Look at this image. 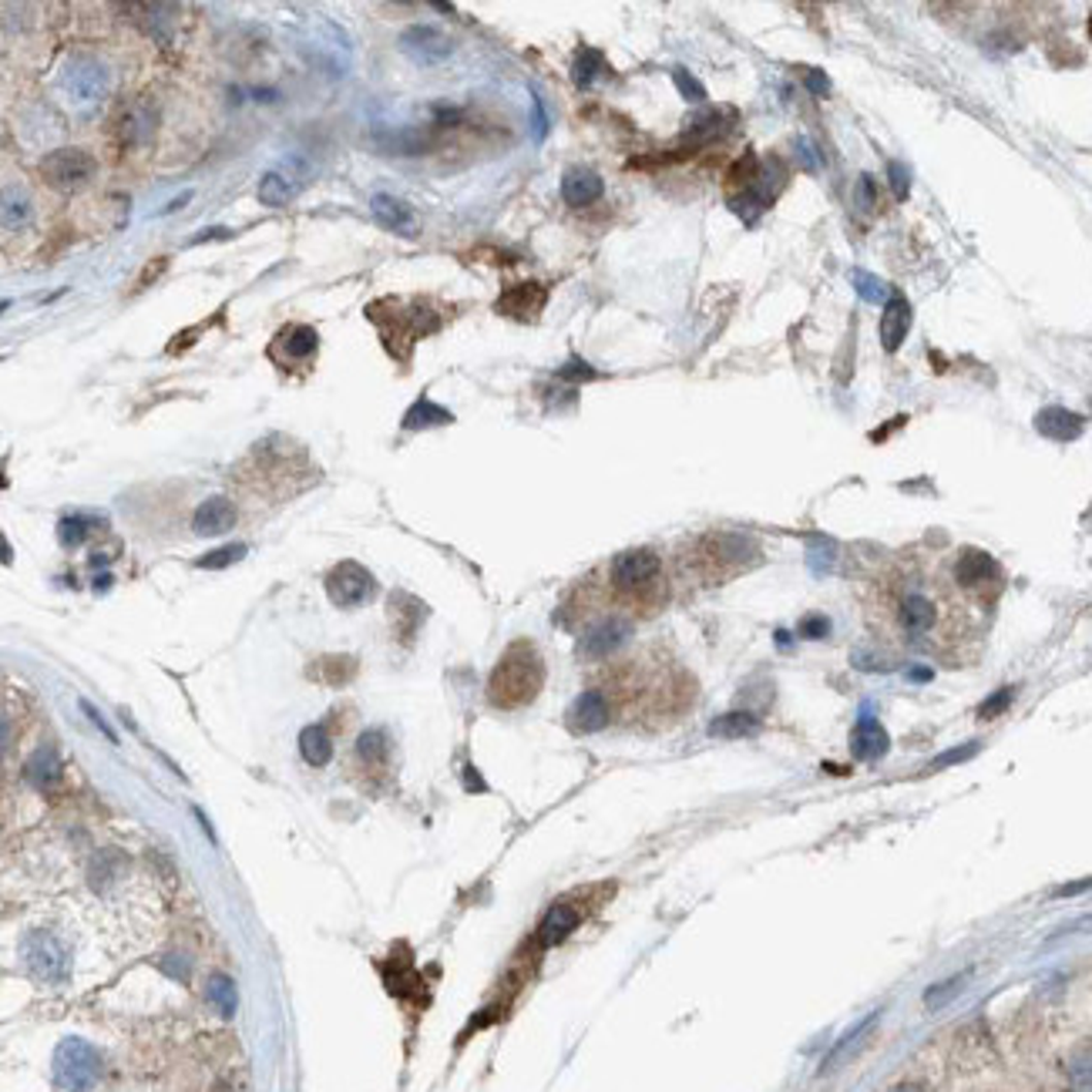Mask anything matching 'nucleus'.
Here are the masks:
<instances>
[{
	"instance_id": "1",
	"label": "nucleus",
	"mask_w": 1092,
	"mask_h": 1092,
	"mask_svg": "<svg viewBox=\"0 0 1092 1092\" xmlns=\"http://www.w3.org/2000/svg\"><path fill=\"white\" fill-rule=\"evenodd\" d=\"M545 682V663L528 639L511 642L488 679V700L502 709L528 706Z\"/></svg>"
},
{
	"instance_id": "2",
	"label": "nucleus",
	"mask_w": 1092,
	"mask_h": 1092,
	"mask_svg": "<svg viewBox=\"0 0 1092 1092\" xmlns=\"http://www.w3.org/2000/svg\"><path fill=\"white\" fill-rule=\"evenodd\" d=\"M101 1056L95 1046H88L85 1038H64L55 1052V1086L61 1092H91L101 1083Z\"/></svg>"
},
{
	"instance_id": "3",
	"label": "nucleus",
	"mask_w": 1092,
	"mask_h": 1092,
	"mask_svg": "<svg viewBox=\"0 0 1092 1092\" xmlns=\"http://www.w3.org/2000/svg\"><path fill=\"white\" fill-rule=\"evenodd\" d=\"M37 172H41V179L47 182L51 189L82 192L88 182L95 179L98 162H95V155L85 152V149H55V152H47L41 159Z\"/></svg>"
},
{
	"instance_id": "4",
	"label": "nucleus",
	"mask_w": 1092,
	"mask_h": 1092,
	"mask_svg": "<svg viewBox=\"0 0 1092 1092\" xmlns=\"http://www.w3.org/2000/svg\"><path fill=\"white\" fill-rule=\"evenodd\" d=\"M660 572H663V561L652 548H633V551H622V555L612 561L609 582L618 596L639 599V596H646L649 588H655Z\"/></svg>"
},
{
	"instance_id": "5",
	"label": "nucleus",
	"mask_w": 1092,
	"mask_h": 1092,
	"mask_svg": "<svg viewBox=\"0 0 1092 1092\" xmlns=\"http://www.w3.org/2000/svg\"><path fill=\"white\" fill-rule=\"evenodd\" d=\"M21 958L24 965H28V971L44 985H58L68 978V968H71V958H68V949L61 944V938H55L51 931H34L24 938L21 944Z\"/></svg>"
},
{
	"instance_id": "6",
	"label": "nucleus",
	"mask_w": 1092,
	"mask_h": 1092,
	"mask_svg": "<svg viewBox=\"0 0 1092 1092\" xmlns=\"http://www.w3.org/2000/svg\"><path fill=\"white\" fill-rule=\"evenodd\" d=\"M757 545L749 542V538L743 535H733V532H716V535H706L700 542V561L709 565L716 575H733L746 569V565L757 561Z\"/></svg>"
},
{
	"instance_id": "7",
	"label": "nucleus",
	"mask_w": 1092,
	"mask_h": 1092,
	"mask_svg": "<svg viewBox=\"0 0 1092 1092\" xmlns=\"http://www.w3.org/2000/svg\"><path fill=\"white\" fill-rule=\"evenodd\" d=\"M374 575L363 569L360 561H340L326 575V596L336 605V609H357L366 599L374 596Z\"/></svg>"
},
{
	"instance_id": "8",
	"label": "nucleus",
	"mask_w": 1092,
	"mask_h": 1092,
	"mask_svg": "<svg viewBox=\"0 0 1092 1092\" xmlns=\"http://www.w3.org/2000/svg\"><path fill=\"white\" fill-rule=\"evenodd\" d=\"M955 585L962 591H998L1002 585V569L992 555L978 548H965L955 561Z\"/></svg>"
},
{
	"instance_id": "9",
	"label": "nucleus",
	"mask_w": 1092,
	"mask_h": 1092,
	"mask_svg": "<svg viewBox=\"0 0 1092 1092\" xmlns=\"http://www.w3.org/2000/svg\"><path fill=\"white\" fill-rule=\"evenodd\" d=\"M400 51L414 64H420V68H433V64L451 58V41L438 28H430V24H411L400 34Z\"/></svg>"
},
{
	"instance_id": "10",
	"label": "nucleus",
	"mask_w": 1092,
	"mask_h": 1092,
	"mask_svg": "<svg viewBox=\"0 0 1092 1092\" xmlns=\"http://www.w3.org/2000/svg\"><path fill=\"white\" fill-rule=\"evenodd\" d=\"M629 636H633V622L629 618H618V615H609L602 618V622H596L588 629V633L582 636V642H578V652L585 655V660H605V655H612L615 649H622Z\"/></svg>"
},
{
	"instance_id": "11",
	"label": "nucleus",
	"mask_w": 1092,
	"mask_h": 1092,
	"mask_svg": "<svg viewBox=\"0 0 1092 1092\" xmlns=\"http://www.w3.org/2000/svg\"><path fill=\"white\" fill-rule=\"evenodd\" d=\"M374 144L387 155H424L438 144V131L433 128H417V125H404V128H380L374 131Z\"/></svg>"
},
{
	"instance_id": "12",
	"label": "nucleus",
	"mask_w": 1092,
	"mask_h": 1092,
	"mask_svg": "<svg viewBox=\"0 0 1092 1092\" xmlns=\"http://www.w3.org/2000/svg\"><path fill=\"white\" fill-rule=\"evenodd\" d=\"M371 216H374V222L380 229H387L393 235H407V239H414V235L420 232L414 208L407 205L404 199H397V195H390V192H377L374 195V199H371Z\"/></svg>"
},
{
	"instance_id": "13",
	"label": "nucleus",
	"mask_w": 1092,
	"mask_h": 1092,
	"mask_svg": "<svg viewBox=\"0 0 1092 1092\" xmlns=\"http://www.w3.org/2000/svg\"><path fill=\"white\" fill-rule=\"evenodd\" d=\"M280 350H283V357H280L283 366L286 363H307V360L317 357L320 333L313 330V326H307V323H289V326H283L280 333H276L272 347H269V357H272V353H280Z\"/></svg>"
},
{
	"instance_id": "14",
	"label": "nucleus",
	"mask_w": 1092,
	"mask_h": 1092,
	"mask_svg": "<svg viewBox=\"0 0 1092 1092\" xmlns=\"http://www.w3.org/2000/svg\"><path fill=\"white\" fill-rule=\"evenodd\" d=\"M612 719V703L602 689H585L569 709V727L575 733H599L609 727Z\"/></svg>"
},
{
	"instance_id": "15",
	"label": "nucleus",
	"mask_w": 1092,
	"mask_h": 1092,
	"mask_svg": "<svg viewBox=\"0 0 1092 1092\" xmlns=\"http://www.w3.org/2000/svg\"><path fill=\"white\" fill-rule=\"evenodd\" d=\"M545 302H548V289L542 283H518L497 296V313L515 320H535L545 310Z\"/></svg>"
},
{
	"instance_id": "16",
	"label": "nucleus",
	"mask_w": 1092,
	"mask_h": 1092,
	"mask_svg": "<svg viewBox=\"0 0 1092 1092\" xmlns=\"http://www.w3.org/2000/svg\"><path fill=\"white\" fill-rule=\"evenodd\" d=\"M235 524V508L229 497H205V502L195 508V518H192V528L195 535L202 538H216V535H226L229 528Z\"/></svg>"
},
{
	"instance_id": "17",
	"label": "nucleus",
	"mask_w": 1092,
	"mask_h": 1092,
	"mask_svg": "<svg viewBox=\"0 0 1092 1092\" xmlns=\"http://www.w3.org/2000/svg\"><path fill=\"white\" fill-rule=\"evenodd\" d=\"M602 192H605L602 179L591 172V168L575 165V168H569V172L561 175V199L569 202L572 208H585L591 202H599Z\"/></svg>"
},
{
	"instance_id": "18",
	"label": "nucleus",
	"mask_w": 1092,
	"mask_h": 1092,
	"mask_svg": "<svg viewBox=\"0 0 1092 1092\" xmlns=\"http://www.w3.org/2000/svg\"><path fill=\"white\" fill-rule=\"evenodd\" d=\"M1083 427H1086V420L1072 411H1065V407H1046V411L1035 414V430L1042 433V438L1059 441V444L1075 441L1079 433H1083Z\"/></svg>"
},
{
	"instance_id": "19",
	"label": "nucleus",
	"mask_w": 1092,
	"mask_h": 1092,
	"mask_svg": "<svg viewBox=\"0 0 1092 1092\" xmlns=\"http://www.w3.org/2000/svg\"><path fill=\"white\" fill-rule=\"evenodd\" d=\"M907 330H911V307H907V299L901 293H894L885 302V317H880V347L894 353L904 344Z\"/></svg>"
},
{
	"instance_id": "20",
	"label": "nucleus",
	"mask_w": 1092,
	"mask_h": 1092,
	"mask_svg": "<svg viewBox=\"0 0 1092 1092\" xmlns=\"http://www.w3.org/2000/svg\"><path fill=\"white\" fill-rule=\"evenodd\" d=\"M578 921H582V911H578L575 904H569V901L551 904V911L545 914L542 928H538V944H542V949H551V944L565 941L578 928Z\"/></svg>"
},
{
	"instance_id": "21",
	"label": "nucleus",
	"mask_w": 1092,
	"mask_h": 1092,
	"mask_svg": "<svg viewBox=\"0 0 1092 1092\" xmlns=\"http://www.w3.org/2000/svg\"><path fill=\"white\" fill-rule=\"evenodd\" d=\"M68 88L77 101H98V98H104V91H108V74H104L101 64L77 61L68 71Z\"/></svg>"
},
{
	"instance_id": "22",
	"label": "nucleus",
	"mask_w": 1092,
	"mask_h": 1092,
	"mask_svg": "<svg viewBox=\"0 0 1092 1092\" xmlns=\"http://www.w3.org/2000/svg\"><path fill=\"white\" fill-rule=\"evenodd\" d=\"M850 749L858 760H877L888 753V733L874 716H864L850 733Z\"/></svg>"
},
{
	"instance_id": "23",
	"label": "nucleus",
	"mask_w": 1092,
	"mask_h": 1092,
	"mask_svg": "<svg viewBox=\"0 0 1092 1092\" xmlns=\"http://www.w3.org/2000/svg\"><path fill=\"white\" fill-rule=\"evenodd\" d=\"M24 776H28L34 786H41V791H51V786L61 780V757H58V749H55V746H41V749H37V753H34L28 763H24Z\"/></svg>"
},
{
	"instance_id": "24",
	"label": "nucleus",
	"mask_w": 1092,
	"mask_h": 1092,
	"mask_svg": "<svg viewBox=\"0 0 1092 1092\" xmlns=\"http://www.w3.org/2000/svg\"><path fill=\"white\" fill-rule=\"evenodd\" d=\"M454 424V414L447 407L433 404L430 397H420L411 404V411L404 414V430H427V427H444Z\"/></svg>"
},
{
	"instance_id": "25",
	"label": "nucleus",
	"mask_w": 1092,
	"mask_h": 1092,
	"mask_svg": "<svg viewBox=\"0 0 1092 1092\" xmlns=\"http://www.w3.org/2000/svg\"><path fill=\"white\" fill-rule=\"evenodd\" d=\"M757 733H760V719L753 713H743V709L722 713L709 722V736H716V740H743V736H757Z\"/></svg>"
},
{
	"instance_id": "26",
	"label": "nucleus",
	"mask_w": 1092,
	"mask_h": 1092,
	"mask_svg": "<svg viewBox=\"0 0 1092 1092\" xmlns=\"http://www.w3.org/2000/svg\"><path fill=\"white\" fill-rule=\"evenodd\" d=\"M256 199L266 208H286L289 202L296 199V186L283 172H266L259 179V186H256Z\"/></svg>"
},
{
	"instance_id": "27",
	"label": "nucleus",
	"mask_w": 1092,
	"mask_h": 1092,
	"mask_svg": "<svg viewBox=\"0 0 1092 1092\" xmlns=\"http://www.w3.org/2000/svg\"><path fill=\"white\" fill-rule=\"evenodd\" d=\"M155 118H152V108L149 104H131V108L122 115V125H118V131H122V141L125 144H149L152 131H155Z\"/></svg>"
},
{
	"instance_id": "28",
	"label": "nucleus",
	"mask_w": 1092,
	"mask_h": 1092,
	"mask_svg": "<svg viewBox=\"0 0 1092 1092\" xmlns=\"http://www.w3.org/2000/svg\"><path fill=\"white\" fill-rule=\"evenodd\" d=\"M299 753L310 767H326L333 760V740L323 727H307L299 733Z\"/></svg>"
},
{
	"instance_id": "29",
	"label": "nucleus",
	"mask_w": 1092,
	"mask_h": 1092,
	"mask_svg": "<svg viewBox=\"0 0 1092 1092\" xmlns=\"http://www.w3.org/2000/svg\"><path fill=\"white\" fill-rule=\"evenodd\" d=\"M874 1025H877V1011H874V1016H867L861 1025H854V1029L844 1035V1038H840V1042L831 1049V1056H827L824 1059V1065H821V1072H834L837 1069V1065H844L847 1059H850V1052L854 1049H858L861 1042H864V1038H867V1032H871L874 1029Z\"/></svg>"
},
{
	"instance_id": "30",
	"label": "nucleus",
	"mask_w": 1092,
	"mask_h": 1092,
	"mask_svg": "<svg viewBox=\"0 0 1092 1092\" xmlns=\"http://www.w3.org/2000/svg\"><path fill=\"white\" fill-rule=\"evenodd\" d=\"M390 615H393V622H397V629H400V639L411 642L414 633H417V625L424 622V605H420L414 596H393L390 599Z\"/></svg>"
},
{
	"instance_id": "31",
	"label": "nucleus",
	"mask_w": 1092,
	"mask_h": 1092,
	"mask_svg": "<svg viewBox=\"0 0 1092 1092\" xmlns=\"http://www.w3.org/2000/svg\"><path fill=\"white\" fill-rule=\"evenodd\" d=\"M205 998L213 1002V1008L219 1011L222 1019H232L235 1016V982L229 975H222V971H213L205 982Z\"/></svg>"
},
{
	"instance_id": "32",
	"label": "nucleus",
	"mask_w": 1092,
	"mask_h": 1092,
	"mask_svg": "<svg viewBox=\"0 0 1092 1092\" xmlns=\"http://www.w3.org/2000/svg\"><path fill=\"white\" fill-rule=\"evenodd\" d=\"M599 71H605V58L599 55V51H591V47L578 51V58H575V64H572L575 85H578V88H588L591 82H596Z\"/></svg>"
},
{
	"instance_id": "33",
	"label": "nucleus",
	"mask_w": 1092,
	"mask_h": 1092,
	"mask_svg": "<svg viewBox=\"0 0 1092 1092\" xmlns=\"http://www.w3.org/2000/svg\"><path fill=\"white\" fill-rule=\"evenodd\" d=\"M91 524H95V518H88V515H68V518H61V524H58L61 545H64V548H77V545H82L85 538H88Z\"/></svg>"
},
{
	"instance_id": "34",
	"label": "nucleus",
	"mask_w": 1092,
	"mask_h": 1092,
	"mask_svg": "<svg viewBox=\"0 0 1092 1092\" xmlns=\"http://www.w3.org/2000/svg\"><path fill=\"white\" fill-rule=\"evenodd\" d=\"M357 753L363 763H384L387 760V736L384 730H366L357 740Z\"/></svg>"
},
{
	"instance_id": "35",
	"label": "nucleus",
	"mask_w": 1092,
	"mask_h": 1092,
	"mask_svg": "<svg viewBox=\"0 0 1092 1092\" xmlns=\"http://www.w3.org/2000/svg\"><path fill=\"white\" fill-rule=\"evenodd\" d=\"M965 982H968V971H962V975H955V978H949V982H941V985H931V989H928V995H925V1002H928V1008H941V1005H949V1002H952V998H955L958 992H962V989H965Z\"/></svg>"
},
{
	"instance_id": "36",
	"label": "nucleus",
	"mask_w": 1092,
	"mask_h": 1092,
	"mask_svg": "<svg viewBox=\"0 0 1092 1092\" xmlns=\"http://www.w3.org/2000/svg\"><path fill=\"white\" fill-rule=\"evenodd\" d=\"M246 545L239 542V545H222V548H216V551H208V555H202L199 561H195V565H199V569H229V565H235V561H239V558H246Z\"/></svg>"
},
{
	"instance_id": "37",
	"label": "nucleus",
	"mask_w": 1092,
	"mask_h": 1092,
	"mask_svg": "<svg viewBox=\"0 0 1092 1092\" xmlns=\"http://www.w3.org/2000/svg\"><path fill=\"white\" fill-rule=\"evenodd\" d=\"M1069 1079L1075 1092H1092V1049L1079 1052L1069 1065Z\"/></svg>"
},
{
	"instance_id": "38",
	"label": "nucleus",
	"mask_w": 1092,
	"mask_h": 1092,
	"mask_svg": "<svg viewBox=\"0 0 1092 1092\" xmlns=\"http://www.w3.org/2000/svg\"><path fill=\"white\" fill-rule=\"evenodd\" d=\"M850 280H854V289L861 293V299H867V302H885V299H888V286L880 283L877 276H871V272H854Z\"/></svg>"
},
{
	"instance_id": "39",
	"label": "nucleus",
	"mask_w": 1092,
	"mask_h": 1092,
	"mask_svg": "<svg viewBox=\"0 0 1092 1092\" xmlns=\"http://www.w3.org/2000/svg\"><path fill=\"white\" fill-rule=\"evenodd\" d=\"M28 219H31V205H28V199H24V195H18V199H14V195L7 192V199H4V229L10 232L14 226H24V222H28Z\"/></svg>"
},
{
	"instance_id": "40",
	"label": "nucleus",
	"mask_w": 1092,
	"mask_h": 1092,
	"mask_svg": "<svg viewBox=\"0 0 1092 1092\" xmlns=\"http://www.w3.org/2000/svg\"><path fill=\"white\" fill-rule=\"evenodd\" d=\"M673 82H676V88L682 91V98H686V101H706V88L696 82V77H693L686 68H676V71H673Z\"/></svg>"
},
{
	"instance_id": "41",
	"label": "nucleus",
	"mask_w": 1092,
	"mask_h": 1092,
	"mask_svg": "<svg viewBox=\"0 0 1092 1092\" xmlns=\"http://www.w3.org/2000/svg\"><path fill=\"white\" fill-rule=\"evenodd\" d=\"M1011 693H1016V689H998V693L992 696V700H985V703L978 706V716H982V719H992V716H998V713H1002V709L1011 703Z\"/></svg>"
},
{
	"instance_id": "42",
	"label": "nucleus",
	"mask_w": 1092,
	"mask_h": 1092,
	"mask_svg": "<svg viewBox=\"0 0 1092 1092\" xmlns=\"http://www.w3.org/2000/svg\"><path fill=\"white\" fill-rule=\"evenodd\" d=\"M975 753H978V743L958 746V749H952V753H944V757H938V760H934L928 770H944V767H952V763H962V760H968V757H975Z\"/></svg>"
},
{
	"instance_id": "43",
	"label": "nucleus",
	"mask_w": 1092,
	"mask_h": 1092,
	"mask_svg": "<svg viewBox=\"0 0 1092 1092\" xmlns=\"http://www.w3.org/2000/svg\"><path fill=\"white\" fill-rule=\"evenodd\" d=\"M558 377H565V380H596L599 374L596 371H591V366L585 363V360H569V363H565L561 366V371H558Z\"/></svg>"
},
{
	"instance_id": "44",
	"label": "nucleus",
	"mask_w": 1092,
	"mask_h": 1092,
	"mask_svg": "<svg viewBox=\"0 0 1092 1092\" xmlns=\"http://www.w3.org/2000/svg\"><path fill=\"white\" fill-rule=\"evenodd\" d=\"M168 269V256H159V259H155V262H149V266H144L141 269V276H138V280H135V289H144V286H152L155 280H159V276Z\"/></svg>"
},
{
	"instance_id": "45",
	"label": "nucleus",
	"mask_w": 1092,
	"mask_h": 1092,
	"mask_svg": "<svg viewBox=\"0 0 1092 1092\" xmlns=\"http://www.w3.org/2000/svg\"><path fill=\"white\" fill-rule=\"evenodd\" d=\"M827 633H831V622L821 618V615H810V618L800 622V636H807V639H824Z\"/></svg>"
},
{
	"instance_id": "46",
	"label": "nucleus",
	"mask_w": 1092,
	"mask_h": 1092,
	"mask_svg": "<svg viewBox=\"0 0 1092 1092\" xmlns=\"http://www.w3.org/2000/svg\"><path fill=\"white\" fill-rule=\"evenodd\" d=\"M82 713H85V716H88L91 722H95V727H98V730H101L104 736H108V743H118V736H115V730L108 727V722H104V716H101V713H98V709H95V706H91L88 700H82Z\"/></svg>"
},
{
	"instance_id": "47",
	"label": "nucleus",
	"mask_w": 1092,
	"mask_h": 1092,
	"mask_svg": "<svg viewBox=\"0 0 1092 1092\" xmlns=\"http://www.w3.org/2000/svg\"><path fill=\"white\" fill-rule=\"evenodd\" d=\"M888 172H891V189H894V195H898V199H904V195H907V172H904V165H901V162H891Z\"/></svg>"
},
{
	"instance_id": "48",
	"label": "nucleus",
	"mask_w": 1092,
	"mask_h": 1092,
	"mask_svg": "<svg viewBox=\"0 0 1092 1092\" xmlns=\"http://www.w3.org/2000/svg\"><path fill=\"white\" fill-rule=\"evenodd\" d=\"M858 205L874 208V179L871 175H861V182H858Z\"/></svg>"
},
{
	"instance_id": "49",
	"label": "nucleus",
	"mask_w": 1092,
	"mask_h": 1092,
	"mask_svg": "<svg viewBox=\"0 0 1092 1092\" xmlns=\"http://www.w3.org/2000/svg\"><path fill=\"white\" fill-rule=\"evenodd\" d=\"M216 239H232V229L226 226H213V229H202L189 246H202V243H216Z\"/></svg>"
},
{
	"instance_id": "50",
	"label": "nucleus",
	"mask_w": 1092,
	"mask_h": 1092,
	"mask_svg": "<svg viewBox=\"0 0 1092 1092\" xmlns=\"http://www.w3.org/2000/svg\"><path fill=\"white\" fill-rule=\"evenodd\" d=\"M807 88H810V91H813V95H817V98H824V95H827V91H831V85H827V82H824V74H821V71H813V68L807 71Z\"/></svg>"
},
{
	"instance_id": "51",
	"label": "nucleus",
	"mask_w": 1092,
	"mask_h": 1092,
	"mask_svg": "<svg viewBox=\"0 0 1092 1092\" xmlns=\"http://www.w3.org/2000/svg\"><path fill=\"white\" fill-rule=\"evenodd\" d=\"M1092 888V877H1086V880H1072V885L1069 888H1059L1056 894H1052V898H1069V894H1079V891H1089Z\"/></svg>"
},
{
	"instance_id": "52",
	"label": "nucleus",
	"mask_w": 1092,
	"mask_h": 1092,
	"mask_svg": "<svg viewBox=\"0 0 1092 1092\" xmlns=\"http://www.w3.org/2000/svg\"><path fill=\"white\" fill-rule=\"evenodd\" d=\"M545 111H542V101L535 98V138H545Z\"/></svg>"
},
{
	"instance_id": "53",
	"label": "nucleus",
	"mask_w": 1092,
	"mask_h": 1092,
	"mask_svg": "<svg viewBox=\"0 0 1092 1092\" xmlns=\"http://www.w3.org/2000/svg\"><path fill=\"white\" fill-rule=\"evenodd\" d=\"M891 1092H925V1089H921L918 1083H901V1086H894Z\"/></svg>"
}]
</instances>
